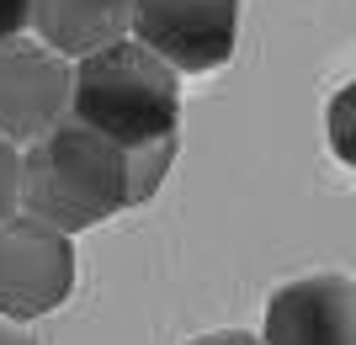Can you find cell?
I'll use <instances>...</instances> for the list:
<instances>
[{"instance_id":"12","label":"cell","mask_w":356,"mask_h":345,"mask_svg":"<svg viewBox=\"0 0 356 345\" xmlns=\"http://www.w3.org/2000/svg\"><path fill=\"white\" fill-rule=\"evenodd\" d=\"M186 345H266V340L250 335V330H213V335H197V340H186Z\"/></svg>"},{"instance_id":"9","label":"cell","mask_w":356,"mask_h":345,"mask_svg":"<svg viewBox=\"0 0 356 345\" xmlns=\"http://www.w3.org/2000/svg\"><path fill=\"white\" fill-rule=\"evenodd\" d=\"M325 128H330V149H335V160L356 170V80H346V85L335 90Z\"/></svg>"},{"instance_id":"4","label":"cell","mask_w":356,"mask_h":345,"mask_svg":"<svg viewBox=\"0 0 356 345\" xmlns=\"http://www.w3.org/2000/svg\"><path fill=\"white\" fill-rule=\"evenodd\" d=\"M74 106V64L48 43L16 37L0 43V138L38 144L70 122Z\"/></svg>"},{"instance_id":"6","label":"cell","mask_w":356,"mask_h":345,"mask_svg":"<svg viewBox=\"0 0 356 345\" xmlns=\"http://www.w3.org/2000/svg\"><path fill=\"white\" fill-rule=\"evenodd\" d=\"M266 345H356V282L341 271H314L277 287L266 303Z\"/></svg>"},{"instance_id":"1","label":"cell","mask_w":356,"mask_h":345,"mask_svg":"<svg viewBox=\"0 0 356 345\" xmlns=\"http://www.w3.org/2000/svg\"><path fill=\"white\" fill-rule=\"evenodd\" d=\"M134 208L128 196V149L102 138L86 122H64L48 138L22 149V212L80 234Z\"/></svg>"},{"instance_id":"5","label":"cell","mask_w":356,"mask_h":345,"mask_svg":"<svg viewBox=\"0 0 356 345\" xmlns=\"http://www.w3.org/2000/svg\"><path fill=\"white\" fill-rule=\"evenodd\" d=\"M134 37L176 75H208L239 43V0H134Z\"/></svg>"},{"instance_id":"7","label":"cell","mask_w":356,"mask_h":345,"mask_svg":"<svg viewBox=\"0 0 356 345\" xmlns=\"http://www.w3.org/2000/svg\"><path fill=\"white\" fill-rule=\"evenodd\" d=\"M32 32L64 59H90L134 37V0H32Z\"/></svg>"},{"instance_id":"8","label":"cell","mask_w":356,"mask_h":345,"mask_svg":"<svg viewBox=\"0 0 356 345\" xmlns=\"http://www.w3.org/2000/svg\"><path fill=\"white\" fill-rule=\"evenodd\" d=\"M170 160H176V138L149 144V149H128V196H134V208L160 192V180H165V170H170Z\"/></svg>"},{"instance_id":"11","label":"cell","mask_w":356,"mask_h":345,"mask_svg":"<svg viewBox=\"0 0 356 345\" xmlns=\"http://www.w3.org/2000/svg\"><path fill=\"white\" fill-rule=\"evenodd\" d=\"M32 27V0H0V43H16Z\"/></svg>"},{"instance_id":"2","label":"cell","mask_w":356,"mask_h":345,"mask_svg":"<svg viewBox=\"0 0 356 345\" xmlns=\"http://www.w3.org/2000/svg\"><path fill=\"white\" fill-rule=\"evenodd\" d=\"M74 122L96 128L118 149H149L176 138L181 122V75L138 37L90 53L74 64Z\"/></svg>"},{"instance_id":"13","label":"cell","mask_w":356,"mask_h":345,"mask_svg":"<svg viewBox=\"0 0 356 345\" xmlns=\"http://www.w3.org/2000/svg\"><path fill=\"white\" fill-rule=\"evenodd\" d=\"M0 345H43L27 324H16V319H0Z\"/></svg>"},{"instance_id":"3","label":"cell","mask_w":356,"mask_h":345,"mask_svg":"<svg viewBox=\"0 0 356 345\" xmlns=\"http://www.w3.org/2000/svg\"><path fill=\"white\" fill-rule=\"evenodd\" d=\"M74 292V239L54 224L16 212L0 224V319H43Z\"/></svg>"},{"instance_id":"10","label":"cell","mask_w":356,"mask_h":345,"mask_svg":"<svg viewBox=\"0 0 356 345\" xmlns=\"http://www.w3.org/2000/svg\"><path fill=\"white\" fill-rule=\"evenodd\" d=\"M22 212V144L0 138V224Z\"/></svg>"}]
</instances>
